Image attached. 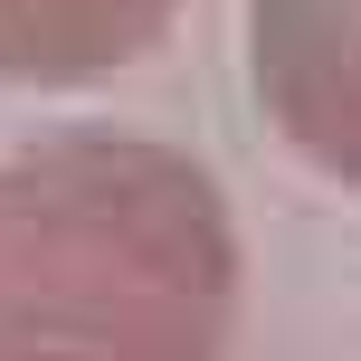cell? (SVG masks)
Listing matches in <instances>:
<instances>
[{
    "label": "cell",
    "mask_w": 361,
    "mask_h": 361,
    "mask_svg": "<svg viewBox=\"0 0 361 361\" xmlns=\"http://www.w3.org/2000/svg\"><path fill=\"white\" fill-rule=\"evenodd\" d=\"M238 228L190 152L114 124L0 162V361H228Z\"/></svg>",
    "instance_id": "obj_1"
},
{
    "label": "cell",
    "mask_w": 361,
    "mask_h": 361,
    "mask_svg": "<svg viewBox=\"0 0 361 361\" xmlns=\"http://www.w3.org/2000/svg\"><path fill=\"white\" fill-rule=\"evenodd\" d=\"M247 76L267 124L361 190V0H247Z\"/></svg>",
    "instance_id": "obj_2"
},
{
    "label": "cell",
    "mask_w": 361,
    "mask_h": 361,
    "mask_svg": "<svg viewBox=\"0 0 361 361\" xmlns=\"http://www.w3.org/2000/svg\"><path fill=\"white\" fill-rule=\"evenodd\" d=\"M180 19V0H0V76L19 86H95L133 67Z\"/></svg>",
    "instance_id": "obj_3"
}]
</instances>
